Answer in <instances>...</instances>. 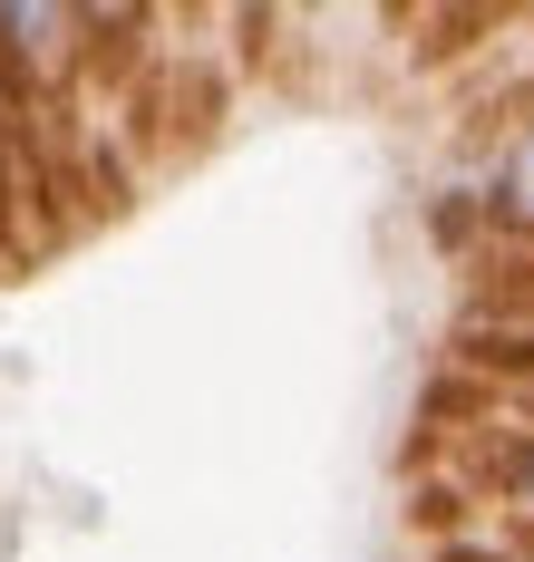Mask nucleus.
I'll use <instances>...</instances> for the list:
<instances>
[{
  "instance_id": "f03ea898",
  "label": "nucleus",
  "mask_w": 534,
  "mask_h": 562,
  "mask_svg": "<svg viewBox=\"0 0 534 562\" xmlns=\"http://www.w3.org/2000/svg\"><path fill=\"white\" fill-rule=\"evenodd\" d=\"M515 514H525V524H534V456H525V465H515Z\"/></svg>"
},
{
  "instance_id": "f257e3e1",
  "label": "nucleus",
  "mask_w": 534,
  "mask_h": 562,
  "mask_svg": "<svg viewBox=\"0 0 534 562\" xmlns=\"http://www.w3.org/2000/svg\"><path fill=\"white\" fill-rule=\"evenodd\" d=\"M496 224H515V233H534V116L505 136V166H496Z\"/></svg>"
}]
</instances>
